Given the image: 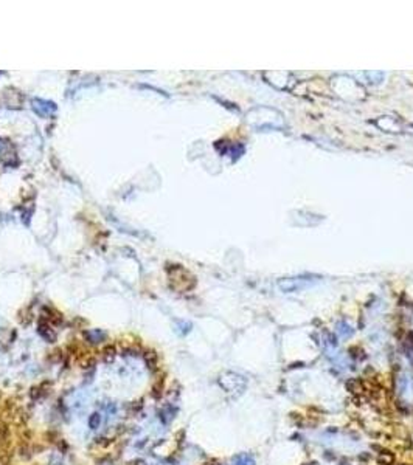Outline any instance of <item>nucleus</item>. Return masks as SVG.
Listing matches in <instances>:
<instances>
[{"label":"nucleus","instance_id":"1","mask_svg":"<svg viewBox=\"0 0 413 465\" xmlns=\"http://www.w3.org/2000/svg\"><path fill=\"white\" fill-rule=\"evenodd\" d=\"M0 162L5 166L11 168L19 163V157H17L16 146L11 140L8 138H0Z\"/></svg>","mask_w":413,"mask_h":465},{"label":"nucleus","instance_id":"2","mask_svg":"<svg viewBox=\"0 0 413 465\" xmlns=\"http://www.w3.org/2000/svg\"><path fill=\"white\" fill-rule=\"evenodd\" d=\"M31 109L33 112L39 115L41 118H50L55 115V112L58 110V106L53 101H47V100H41V98H34L31 101Z\"/></svg>","mask_w":413,"mask_h":465}]
</instances>
